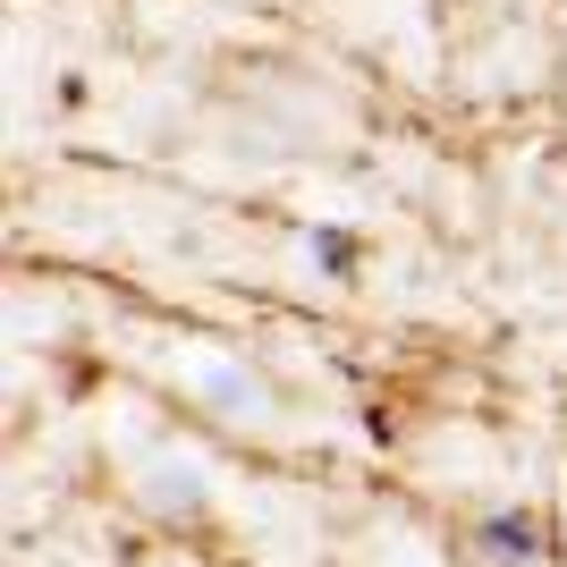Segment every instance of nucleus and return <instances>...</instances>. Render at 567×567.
<instances>
[{"label": "nucleus", "instance_id": "f257e3e1", "mask_svg": "<svg viewBox=\"0 0 567 567\" xmlns=\"http://www.w3.org/2000/svg\"><path fill=\"white\" fill-rule=\"evenodd\" d=\"M474 559L483 567H543V517L534 508H483L474 517Z\"/></svg>", "mask_w": 567, "mask_h": 567}, {"label": "nucleus", "instance_id": "f03ea898", "mask_svg": "<svg viewBox=\"0 0 567 567\" xmlns=\"http://www.w3.org/2000/svg\"><path fill=\"white\" fill-rule=\"evenodd\" d=\"M306 271H322V280H355V271H364V229H348V220H313V229H306Z\"/></svg>", "mask_w": 567, "mask_h": 567}, {"label": "nucleus", "instance_id": "7ed1b4c3", "mask_svg": "<svg viewBox=\"0 0 567 567\" xmlns=\"http://www.w3.org/2000/svg\"><path fill=\"white\" fill-rule=\"evenodd\" d=\"M204 399H213V406H237V415H255L262 390H255V373H229V364H213V373H204Z\"/></svg>", "mask_w": 567, "mask_h": 567}, {"label": "nucleus", "instance_id": "20e7f679", "mask_svg": "<svg viewBox=\"0 0 567 567\" xmlns=\"http://www.w3.org/2000/svg\"><path fill=\"white\" fill-rule=\"evenodd\" d=\"M153 508H178V517H195V508H204V483H195V474H153Z\"/></svg>", "mask_w": 567, "mask_h": 567}]
</instances>
